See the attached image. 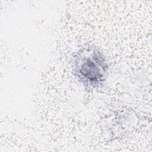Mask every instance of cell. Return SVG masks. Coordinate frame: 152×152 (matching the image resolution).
<instances>
[{
  "label": "cell",
  "instance_id": "obj_1",
  "mask_svg": "<svg viewBox=\"0 0 152 152\" xmlns=\"http://www.w3.org/2000/svg\"><path fill=\"white\" fill-rule=\"evenodd\" d=\"M76 75L86 86L96 87L104 80L106 64L97 50L90 48L81 52L75 61Z\"/></svg>",
  "mask_w": 152,
  "mask_h": 152
}]
</instances>
